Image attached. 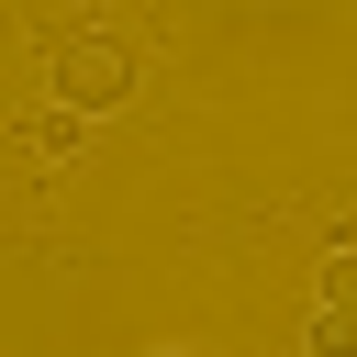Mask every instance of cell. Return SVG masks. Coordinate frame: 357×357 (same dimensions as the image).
<instances>
[{
	"instance_id": "1",
	"label": "cell",
	"mask_w": 357,
	"mask_h": 357,
	"mask_svg": "<svg viewBox=\"0 0 357 357\" xmlns=\"http://www.w3.org/2000/svg\"><path fill=\"white\" fill-rule=\"evenodd\" d=\"M45 89H56V112L100 123V112H123V100H134V56H123L112 33H67V45L45 56Z\"/></svg>"
},
{
	"instance_id": "4",
	"label": "cell",
	"mask_w": 357,
	"mask_h": 357,
	"mask_svg": "<svg viewBox=\"0 0 357 357\" xmlns=\"http://www.w3.org/2000/svg\"><path fill=\"white\" fill-rule=\"evenodd\" d=\"M167 357H178V346H167Z\"/></svg>"
},
{
	"instance_id": "2",
	"label": "cell",
	"mask_w": 357,
	"mask_h": 357,
	"mask_svg": "<svg viewBox=\"0 0 357 357\" xmlns=\"http://www.w3.org/2000/svg\"><path fill=\"white\" fill-rule=\"evenodd\" d=\"M301 357H357V312H335V301H324V312L301 324Z\"/></svg>"
},
{
	"instance_id": "3",
	"label": "cell",
	"mask_w": 357,
	"mask_h": 357,
	"mask_svg": "<svg viewBox=\"0 0 357 357\" xmlns=\"http://www.w3.org/2000/svg\"><path fill=\"white\" fill-rule=\"evenodd\" d=\"M324 301L357 312V245H324Z\"/></svg>"
}]
</instances>
